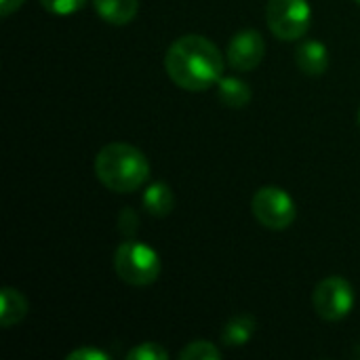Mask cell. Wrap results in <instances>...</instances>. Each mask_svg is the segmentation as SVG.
Listing matches in <instances>:
<instances>
[{"instance_id": "obj_1", "label": "cell", "mask_w": 360, "mask_h": 360, "mask_svg": "<svg viewBox=\"0 0 360 360\" xmlns=\"http://www.w3.org/2000/svg\"><path fill=\"white\" fill-rule=\"evenodd\" d=\"M165 70L179 89L200 93L221 80L224 57L209 38L186 34L169 46Z\"/></svg>"}, {"instance_id": "obj_2", "label": "cell", "mask_w": 360, "mask_h": 360, "mask_svg": "<svg viewBox=\"0 0 360 360\" xmlns=\"http://www.w3.org/2000/svg\"><path fill=\"white\" fill-rule=\"evenodd\" d=\"M95 175L108 190L129 194L148 181L150 162L139 148L124 141H112L97 152Z\"/></svg>"}, {"instance_id": "obj_3", "label": "cell", "mask_w": 360, "mask_h": 360, "mask_svg": "<svg viewBox=\"0 0 360 360\" xmlns=\"http://www.w3.org/2000/svg\"><path fill=\"white\" fill-rule=\"evenodd\" d=\"M158 253L137 240H124L114 251V270L118 278L133 287H148L160 276Z\"/></svg>"}, {"instance_id": "obj_4", "label": "cell", "mask_w": 360, "mask_h": 360, "mask_svg": "<svg viewBox=\"0 0 360 360\" xmlns=\"http://www.w3.org/2000/svg\"><path fill=\"white\" fill-rule=\"evenodd\" d=\"M266 19L272 34L281 40H300L312 23L308 0H268Z\"/></svg>"}, {"instance_id": "obj_5", "label": "cell", "mask_w": 360, "mask_h": 360, "mask_svg": "<svg viewBox=\"0 0 360 360\" xmlns=\"http://www.w3.org/2000/svg\"><path fill=\"white\" fill-rule=\"evenodd\" d=\"M251 211L268 230H287L297 217V207L291 194L276 186L259 188L251 200Z\"/></svg>"}, {"instance_id": "obj_6", "label": "cell", "mask_w": 360, "mask_h": 360, "mask_svg": "<svg viewBox=\"0 0 360 360\" xmlns=\"http://www.w3.org/2000/svg\"><path fill=\"white\" fill-rule=\"evenodd\" d=\"M314 310L325 321H342L352 312L354 306V289L342 276H329L314 289Z\"/></svg>"}, {"instance_id": "obj_7", "label": "cell", "mask_w": 360, "mask_h": 360, "mask_svg": "<svg viewBox=\"0 0 360 360\" xmlns=\"http://www.w3.org/2000/svg\"><path fill=\"white\" fill-rule=\"evenodd\" d=\"M266 55V40L257 30H243L232 36L228 44V63L238 72L255 70Z\"/></svg>"}, {"instance_id": "obj_8", "label": "cell", "mask_w": 360, "mask_h": 360, "mask_svg": "<svg viewBox=\"0 0 360 360\" xmlns=\"http://www.w3.org/2000/svg\"><path fill=\"white\" fill-rule=\"evenodd\" d=\"M297 68L308 76H323L329 68V51L321 40H306L295 51Z\"/></svg>"}, {"instance_id": "obj_9", "label": "cell", "mask_w": 360, "mask_h": 360, "mask_svg": "<svg viewBox=\"0 0 360 360\" xmlns=\"http://www.w3.org/2000/svg\"><path fill=\"white\" fill-rule=\"evenodd\" d=\"M97 15L110 25H127L139 11V0H93Z\"/></svg>"}, {"instance_id": "obj_10", "label": "cell", "mask_w": 360, "mask_h": 360, "mask_svg": "<svg viewBox=\"0 0 360 360\" xmlns=\"http://www.w3.org/2000/svg\"><path fill=\"white\" fill-rule=\"evenodd\" d=\"M27 314V300L21 291L13 287H4L0 291V325L4 329L21 323Z\"/></svg>"}, {"instance_id": "obj_11", "label": "cell", "mask_w": 360, "mask_h": 360, "mask_svg": "<svg viewBox=\"0 0 360 360\" xmlns=\"http://www.w3.org/2000/svg\"><path fill=\"white\" fill-rule=\"evenodd\" d=\"M217 97L224 105L240 110L251 101V86L240 78L221 76V80L217 82Z\"/></svg>"}, {"instance_id": "obj_12", "label": "cell", "mask_w": 360, "mask_h": 360, "mask_svg": "<svg viewBox=\"0 0 360 360\" xmlns=\"http://www.w3.org/2000/svg\"><path fill=\"white\" fill-rule=\"evenodd\" d=\"M143 207L154 215V217H167L173 207H175V196L171 188L162 181H156L146 188L143 192Z\"/></svg>"}, {"instance_id": "obj_13", "label": "cell", "mask_w": 360, "mask_h": 360, "mask_svg": "<svg viewBox=\"0 0 360 360\" xmlns=\"http://www.w3.org/2000/svg\"><path fill=\"white\" fill-rule=\"evenodd\" d=\"M253 333H255V319L251 314H238L224 327L221 340L228 348H238L245 346Z\"/></svg>"}, {"instance_id": "obj_14", "label": "cell", "mask_w": 360, "mask_h": 360, "mask_svg": "<svg viewBox=\"0 0 360 360\" xmlns=\"http://www.w3.org/2000/svg\"><path fill=\"white\" fill-rule=\"evenodd\" d=\"M179 359L181 360H217L221 359V352L215 344L207 342V340H198V342H192L188 344L181 352H179Z\"/></svg>"}, {"instance_id": "obj_15", "label": "cell", "mask_w": 360, "mask_h": 360, "mask_svg": "<svg viewBox=\"0 0 360 360\" xmlns=\"http://www.w3.org/2000/svg\"><path fill=\"white\" fill-rule=\"evenodd\" d=\"M129 360H167L169 359V352L160 346V344H154V342H143L139 344L137 348H133L129 354Z\"/></svg>"}, {"instance_id": "obj_16", "label": "cell", "mask_w": 360, "mask_h": 360, "mask_svg": "<svg viewBox=\"0 0 360 360\" xmlns=\"http://www.w3.org/2000/svg\"><path fill=\"white\" fill-rule=\"evenodd\" d=\"M86 0H40V4L55 15H72L84 6Z\"/></svg>"}, {"instance_id": "obj_17", "label": "cell", "mask_w": 360, "mask_h": 360, "mask_svg": "<svg viewBox=\"0 0 360 360\" xmlns=\"http://www.w3.org/2000/svg\"><path fill=\"white\" fill-rule=\"evenodd\" d=\"M68 360H110V354L95 348H78L68 354Z\"/></svg>"}, {"instance_id": "obj_18", "label": "cell", "mask_w": 360, "mask_h": 360, "mask_svg": "<svg viewBox=\"0 0 360 360\" xmlns=\"http://www.w3.org/2000/svg\"><path fill=\"white\" fill-rule=\"evenodd\" d=\"M23 2H25V0H0V15H2V17H8L11 13L19 11Z\"/></svg>"}, {"instance_id": "obj_19", "label": "cell", "mask_w": 360, "mask_h": 360, "mask_svg": "<svg viewBox=\"0 0 360 360\" xmlns=\"http://www.w3.org/2000/svg\"><path fill=\"white\" fill-rule=\"evenodd\" d=\"M359 124H360V110H359Z\"/></svg>"}, {"instance_id": "obj_20", "label": "cell", "mask_w": 360, "mask_h": 360, "mask_svg": "<svg viewBox=\"0 0 360 360\" xmlns=\"http://www.w3.org/2000/svg\"><path fill=\"white\" fill-rule=\"evenodd\" d=\"M356 2H359V4H360V0H356Z\"/></svg>"}]
</instances>
